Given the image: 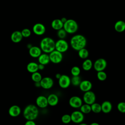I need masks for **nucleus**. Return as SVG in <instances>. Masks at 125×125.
Returning <instances> with one entry per match:
<instances>
[{"label": "nucleus", "instance_id": "f257e3e1", "mask_svg": "<svg viewBox=\"0 0 125 125\" xmlns=\"http://www.w3.org/2000/svg\"><path fill=\"white\" fill-rule=\"evenodd\" d=\"M87 41L85 37L81 34H77L73 36L70 39L71 47L75 50L79 51L84 48L86 45Z\"/></svg>", "mask_w": 125, "mask_h": 125}, {"label": "nucleus", "instance_id": "f03ea898", "mask_svg": "<svg viewBox=\"0 0 125 125\" xmlns=\"http://www.w3.org/2000/svg\"><path fill=\"white\" fill-rule=\"evenodd\" d=\"M39 112L37 106L30 104L24 108L23 111V116L26 120H34L38 117Z\"/></svg>", "mask_w": 125, "mask_h": 125}, {"label": "nucleus", "instance_id": "7ed1b4c3", "mask_svg": "<svg viewBox=\"0 0 125 125\" xmlns=\"http://www.w3.org/2000/svg\"><path fill=\"white\" fill-rule=\"evenodd\" d=\"M40 47L43 52L49 54L55 49V42L51 38L44 37L41 41Z\"/></svg>", "mask_w": 125, "mask_h": 125}, {"label": "nucleus", "instance_id": "20e7f679", "mask_svg": "<svg viewBox=\"0 0 125 125\" xmlns=\"http://www.w3.org/2000/svg\"><path fill=\"white\" fill-rule=\"evenodd\" d=\"M63 28L67 33L74 34L78 29V24L74 20L67 19L66 21L63 23Z\"/></svg>", "mask_w": 125, "mask_h": 125}, {"label": "nucleus", "instance_id": "39448f33", "mask_svg": "<svg viewBox=\"0 0 125 125\" xmlns=\"http://www.w3.org/2000/svg\"><path fill=\"white\" fill-rule=\"evenodd\" d=\"M49 56L50 62L55 64L60 63L63 59L62 53L56 49L49 53Z\"/></svg>", "mask_w": 125, "mask_h": 125}, {"label": "nucleus", "instance_id": "423d86ee", "mask_svg": "<svg viewBox=\"0 0 125 125\" xmlns=\"http://www.w3.org/2000/svg\"><path fill=\"white\" fill-rule=\"evenodd\" d=\"M68 48L69 44L64 39H60L55 42V49L62 53L67 51Z\"/></svg>", "mask_w": 125, "mask_h": 125}, {"label": "nucleus", "instance_id": "0eeeda50", "mask_svg": "<svg viewBox=\"0 0 125 125\" xmlns=\"http://www.w3.org/2000/svg\"><path fill=\"white\" fill-rule=\"evenodd\" d=\"M83 99L84 103L91 105L95 102L96 95L93 91L89 90L84 92Z\"/></svg>", "mask_w": 125, "mask_h": 125}, {"label": "nucleus", "instance_id": "6e6552de", "mask_svg": "<svg viewBox=\"0 0 125 125\" xmlns=\"http://www.w3.org/2000/svg\"><path fill=\"white\" fill-rule=\"evenodd\" d=\"M58 83L62 88H67L71 84V79L68 75L62 74L58 79Z\"/></svg>", "mask_w": 125, "mask_h": 125}, {"label": "nucleus", "instance_id": "1a4fd4ad", "mask_svg": "<svg viewBox=\"0 0 125 125\" xmlns=\"http://www.w3.org/2000/svg\"><path fill=\"white\" fill-rule=\"evenodd\" d=\"M71 121L75 124H81L84 120V115L81 111L76 110L71 114Z\"/></svg>", "mask_w": 125, "mask_h": 125}, {"label": "nucleus", "instance_id": "9d476101", "mask_svg": "<svg viewBox=\"0 0 125 125\" xmlns=\"http://www.w3.org/2000/svg\"><path fill=\"white\" fill-rule=\"evenodd\" d=\"M94 68L96 71L104 70L107 66L106 61L104 58H99L94 63Z\"/></svg>", "mask_w": 125, "mask_h": 125}, {"label": "nucleus", "instance_id": "9b49d317", "mask_svg": "<svg viewBox=\"0 0 125 125\" xmlns=\"http://www.w3.org/2000/svg\"><path fill=\"white\" fill-rule=\"evenodd\" d=\"M41 87L45 89H49L52 87L54 85V81L49 77H45L42 79L40 81Z\"/></svg>", "mask_w": 125, "mask_h": 125}, {"label": "nucleus", "instance_id": "f8f14e48", "mask_svg": "<svg viewBox=\"0 0 125 125\" xmlns=\"http://www.w3.org/2000/svg\"><path fill=\"white\" fill-rule=\"evenodd\" d=\"M69 104L71 107L74 108H80L83 104V101L79 96H74L69 99Z\"/></svg>", "mask_w": 125, "mask_h": 125}, {"label": "nucleus", "instance_id": "ddd939ff", "mask_svg": "<svg viewBox=\"0 0 125 125\" xmlns=\"http://www.w3.org/2000/svg\"><path fill=\"white\" fill-rule=\"evenodd\" d=\"M32 31L35 34L38 36H41L45 33L46 28L42 23H37L33 25Z\"/></svg>", "mask_w": 125, "mask_h": 125}, {"label": "nucleus", "instance_id": "4468645a", "mask_svg": "<svg viewBox=\"0 0 125 125\" xmlns=\"http://www.w3.org/2000/svg\"><path fill=\"white\" fill-rule=\"evenodd\" d=\"M36 104L38 107L41 108H44L48 105L47 98L43 95H40L37 98Z\"/></svg>", "mask_w": 125, "mask_h": 125}, {"label": "nucleus", "instance_id": "2eb2a0df", "mask_svg": "<svg viewBox=\"0 0 125 125\" xmlns=\"http://www.w3.org/2000/svg\"><path fill=\"white\" fill-rule=\"evenodd\" d=\"M79 86L82 91L85 92L91 89L92 84L91 82L88 80H83L81 81Z\"/></svg>", "mask_w": 125, "mask_h": 125}, {"label": "nucleus", "instance_id": "dca6fc26", "mask_svg": "<svg viewBox=\"0 0 125 125\" xmlns=\"http://www.w3.org/2000/svg\"><path fill=\"white\" fill-rule=\"evenodd\" d=\"M8 113L11 117H18L21 113V109L20 107L17 105H13L9 108Z\"/></svg>", "mask_w": 125, "mask_h": 125}, {"label": "nucleus", "instance_id": "f3484780", "mask_svg": "<svg viewBox=\"0 0 125 125\" xmlns=\"http://www.w3.org/2000/svg\"><path fill=\"white\" fill-rule=\"evenodd\" d=\"M42 53V50L40 47L37 46H32L29 49V54L32 58H38Z\"/></svg>", "mask_w": 125, "mask_h": 125}, {"label": "nucleus", "instance_id": "a211bd4d", "mask_svg": "<svg viewBox=\"0 0 125 125\" xmlns=\"http://www.w3.org/2000/svg\"><path fill=\"white\" fill-rule=\"evenodd\" d=\"M11 40L14 43H19L21 41L23 38L21 32L20 31H15L11 35Z\"/></svg>", "mask_w": 125, "mask_h": 125}, {"label": "nucleus", "instance_id": "6ab92c4d", "mask_svg": "<svg viewBox=\"0 0 125 125\" xmlns=\"http://www.w3.org/2000/svg\"><path fill=\"white\" fill-rule=\"evenodd\" d=\"M47 98L48 105L51 106H54L57 105L59 103V97L55 94H50L48 95V96Z\"/></svg>", "mask_w": 125, "mask_h": 125}, {"label": "nucleus", "instance_id": "aec40b11", "mask_svg": "<svg viewBox=\"0 0 125 125\" xmlns=\"http://www.w3.org/2000/svg\"><path fill=\"white\" fill-rule=\"evenodd\" d=\"M38 58L39 63L44 65L48 64L50 62L49 56L48 53L43 52V53H42Z\"/></svg>", "mask_w": 125, "mask_h": 125}, {"label": "nucleus", "instance_id": "412c9836", "mask_svg": "<svg viewBox=\"0 0 125 125\" xmlns=\"http://www.w3.org/2000/svg\"><path fill=\"white\" fill-rule=\"evenodd\" d=\"M102 111L104 113H109L112 108V105L110 102L108 101H105L101 104Z\"/></svg>", "mask_w": 125, "mask_h": 125}, {"label": "nucleus", "instance_id": "4be33fe9", "mask_svg": "<svg viewBox=\"0 0 125 125\" xmlns=\"http://www.w3.org/2000/svg\"><path fill=\"white\" fill-rule=\"evenodd\" d=\"M51 26L53 29L57 31L63 28V23L61 19H56L52 21Z\"/></svg>", "mask_w": 125, "mask_h": 125}, {"label": "nucleus", "instance_id": "5701e85b", "mask_svg": "<svg viewBox=\"0 0 125 125\" xmlns=\"http://www.w3.org/2000/svg\"><path fill=\"white\" fill-rule=\"evenodd\" d=\"M114 29L116 31L121 33L125 30V22L122 20L118 21L114 25Z\"/></svg>", "mask_w": 125, "mask_h": 125}, {"label": "nucleus", "instance_id": "b1692460", "mask_svg": "<svg viewBox=\"0 0 125 125\" xmlns=\"http://www.w3.org/2000/svg\"><path fill=\"white\" fill-rule=\"evenodd\" d=\"M26 69L29 72L31 73L37 72L39 70L38 63L34 62H30L27 64L26 66Z\"/></svg>", "mask_w": 125, "mask_h": 125}, {"label": "nucleus", "instance_id": "393cba45", "mask_svg": "<svg viewBox=\"0 0 125 125\" xmlns=\"http://www.w3.org/2000/svg\"><path fill=\"white\" fill-rule=\"evenodd\" d=\"M93 66V63L91 60L86 59L82 63V68L84 71L90 70Z\"/></svg>", "mask_w": 125, "mask_h": 125}, {"label": "nucleus", "instance_id": "a878e982", "mask_svg": "<svg viewBox=\"0 0 125 125\" xmlns=\"http://www.w3.org/2000/svg\"><path fill=\"white\" fill-rule=\"evenodd\" d=\"M78 51V56L79 57L82 59H86L87 58L89 55V52L87 49L85 47L82 49H81Z\"/></svg>", "mask_w": 125, "mask_h": 125}, {"label": "nucleus", "instance_id": "bb28decb", "mask_svg": "<svg viewBox=\"0 0 125 125\" xmlns=\"http://www.w3.org/2000/svg\"><path fill=\"white\" fill-rule=\"evenodd\" d=\"M80 108V111L83 114H88L92 111L91 105L85 103L84 104H83Z\"/></svg>", "mask_w": 125, "mask_h": 125}, {"label": "nucleus", "instance_id": "cd10ccee", "mask_svg": "<svg viewBox=\"0 0 125 125\" xmlns=\"http://www.w3.org/2000/svg\"><path fill=\"white\" fill-rule=\"evenodd\" d=\"M91 111L95 113H99L102 111L101 104L98 103H96L95 102L94 103L91 104Z\"/></svg>", "mask_w": 125, "mask_h": 125}, {"label": "nucleus", "instance_id": "c85d7f7f", "mask_svg": "<svg viewBox=\"0 0 125 125\" xmlns=\"http://www.w3.org/2000/svg\"><path fill=\"white\" fill-rule=\"evenodd\" d=\"M32 80L34 82H40L42 78V75L41 73L38 71L34 72L32 73L31 76Z\"/></svg>", "mask_w": 125, "mask_h": 125}, {"label": "nucleus", "instance_id": "c756f323", "mask_svg": "<svg viewBox=\"0 0 125 125\" xmlns=\"http://www.w3.org/2000/svg\"><path fill=\"white\" fill-rule=\"evenodd\" d=\"M81 81V79L79 76H73L71 78V83L75 86H79Z\"/></svg>", "mask_w": 125, "mask_h": 125}, {"label": "nucleus", "instance_id": "7c9ffc66", "mask_svg": "<svg viewBox=\"0 0 125 125\" xmlns=\"http://www.w3.org/2000/svg\"><path fill=\"white\" fill-rule=\"evenodd\" d=\"M97 77L99 80L101 81H104L107 78L106 73L103 71H98L97 73Z\"/></svg>", "mask_w": 125, "mask_h": 125}, {"label": "nucleus", "instance_id": "2f4dec72", "mask_svg": "<svg viewBox=\"0 0 125 125\" xmlns=\"http://www.w3.org/2000/svg\"><path fill=\"white\" fill-rule=\"evenodd\" d=\"M66 34H67V32L63 28L57 30V35L59 39H64V38L66 36Z\"/></svg>", "mask_w": 125, "mask_h": 125}, {"label": "nucleus", "instance_id": "473e14b6", "mask_svg": "<svg viewBox=\"0 0 125 125\" xmlns=\"http://www.w3.org/2000/svg\"><path fill=\"white\" fill-rule=\"evenodd\" d=\"M61 120H62V122L64 124H68L71 122V115L68 114H64L62 116L61 118Z\"/></svg>", "mask_w": 125, "mask_h": 125}, {"label": "nucleus", "instance_id": "72a5a7b5", "mask_svg": "<svg viewBox=\"0 0 125 125\" xmlns=\"http://www.w3.org/2000/svg\"><path fill=\"white\" fill-rule=\"evenodd\" d=\"M81 73L80 68L77 66H74L71 69V74L72 76H79Z\"/></svg>", "mask_w": 125, "mask_h": 125}, {"label": "nucleus", "instance_id": "f704fd0d", "mask_svg": "<svg viewBox=\"0 0 125 125\" xmlns=\"http://www.w3.org/2000/svg\"><path fill=\"white\" fill-rule=\"evenodd\" d=\"M117 107L118 111L120 112L123 113H125V102H121L117 104Z\"/></svg>", "mask_w": 125, "mask_h": 125}, {"label": "nucleus", "instance_id": "c9c22d12", "mask_svg": "<svg viewBox=\"0 0 125 125\" xmlns=\"http://www.w3.org/2000/svg\"><path fill=\"white\" fill-rule=\"evenodd\" d=\"M21 34L24 38H28L31 35V31L28 28H24L21 31Z\"/></svg>", "mask_w": 125, "mask_h": 125}, {"label": "nucleus", "instance_id": "e433bc0d", "mask_svg": "<svg viewBox=\"0 0 125 125\" xmlns=\"http://www.w3.org/2000/svg\"><path fill=\"white\" fill-rule=\"evenodd\" d=\"M25 125H35L36 123L34 121V120H27V121L25 123Z\"/></svg>", "mask_w": 125, "mask_h": 125}, {"label": "nucleus", "instance_id": "4c0bfd02", "mask_svg": "<svg viewBox=\"0 0 125 125\" xmlns=\"http://www.w3.org/2000/svg\"><path fill=\"white\" fill-rule=\"evenodd\" d=\"M44 64H41V63H39L38 64V69L39 70H42L44 69Z\"/></svg>", "mask_w": 125, "mask_h": 125}, {"label": "nucleus", "instance_id": "58836bf2", "mask_svg": "<svg viewBox=\"0 0 125 125\" xmlns=\"http://www.w3.org/2000/svg\"><path fill=\"white\" fill-rule=\"evenodd\" d=\"M35 86L37 87H41V83L40 82H35Z\"/></svg>", "mask_w": 125, "mask_h": 125}, {"label": "nucleus", "instance_id": "ea45409f", "mask_svg": "<svg viewBox=\"0 0 125 125\" xmlns=\"http://www.w3.org/2000/svg\"><path fill=\"white\" fill-rule=\"evenodd\" d=\"M61 20L62 21L63 23H65V22L67 20V19L66 18H65V17H62V18L61 19Z\"/></svg>", "mask_w": 125, "mask_h": 125}, {"label": "nucleus", "instance_id": "a19ab883", "mask_svg": "<svg viewBox=\"0 0 125 125\" xmlns=\"http://www.w3.org/2000/svg\"><path fill=\"white\" fill-rule=\"evenodd\" d=\"M61 75H61L60 73H57V74H56V75H55V78H56V79H59L61 77Z\"/></svg>", "mask_w": 125, "mask_h": 125}, {"label": "nucleus", "instance_id": "79ce46f5", "mask_svg": "<svg viewBox=\"0 0 125 125\" xmlns=\"http://www.w3.org/2000/svg\"><path fill=\"white\" fill-rule=\"evenodd\" d=\"M32 46V45L31 44H28L27 45V47H28L29 49V48H30Z\"/></svg>", "mask_w": 125, "mask_h": 125}, {"label": "nucleus", "instance_id": "37998d69", "mask_svg": "<svg viewBox=\"0 0 125 125\" xmlns=\"http://www.w3.org/2000/svg\"><path fill=\"white\" fill-rule=\"evenodd\" d=\"M91 125H99V124L96 123H93L91 124Z\"/></svg>", "mask_w": 125, "mask_h": 125}]
</instances>
